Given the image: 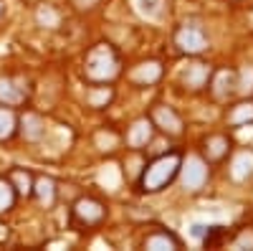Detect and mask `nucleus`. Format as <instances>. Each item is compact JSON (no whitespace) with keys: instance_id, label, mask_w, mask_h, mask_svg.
I'll list each match as a JSON object with an SVG mask.
<instances>
[{"instance_id":"obj_1","label":"nucleus","mask_w":253,"mask_h":251,"mask_svg":"<svg viewBox=\"0 0 253 251\" xmlns=\"http://www.w3.org/2000/svg\"><path fill=\"white\" fill-rule=\"evenodd\" d=\"M180 165H182V152L180 150H170V152H162L155 160H150L144 165V170L137 180V188L142 193H160L170 185L177 173H180Z\"/></svg>"},{"instance_id":"obj_2","label":"nucleus","mask_w":253,"mask_h":251,"mask_svg":"<svg viewBox=\"0 0 253 251\" xmlns=\"http://www.w3.org/2000/svg\"><path fill=\"white\" fill-rule=\"evenodd\" d=\"M122 74V58L112 44H96L84 58V79L89 84H112Z\"/></svg>"},{"instance_id":"obj_3","label":"nucleus","mask_w":253,"mask_h":251,"mask_svg":"<svg viewBox=\"0 0 253 251\" xmlns=\"http://www.w3.org/2000/svg\"><path fill=\"white\" fill-rule=\"evenodd\" d=\"M107 218V205L94 196H79L71 205V223L79 228H96Z\"/></svg>"},{"instance_id":"obj_4","label":"nucleus","mask_w":253,"mask_h":251,"mask_svg":"<svg viewBox=\"0 0 253 251\" xmlns=\"http://www.w3.org/2000/svg\"><path fill=\"white\" fill-rule=\"evenodd\" d=\"M175 46H177V51L180 53H187V56H200L205 49H208V36H205V31L200 28V26H190V23H185V26H180L177 31H175Z\"/></svg>"},{"instance_id":"obj_5","label":"nucleus","mask_w":253,"mask_h":251,"mask_svg":"<svg viewBox=\"0 0 253 251\" xmlns=\"http://www.w3.org/2000/svg\"><path fill=\"white\" fill-rule=\"evenodd\" d=\"M208 162L200 157V155H190L187 160H182V165H180V180H182V188L185 191H190V193H198L200 188L205 185V180H208Z\"/></svg>"},{"instance_id":"obj_6","label":"nucleus","mask_w":253,"mask_h":251,"mask_svg":"<svg viewBox=\"0 0 253 251\" xmlns=\"http://www.w3.org/2000/svg\"><path fill=\"white\" fill-rule=\"evenodd\" d=\"M150 119L155 124V130L167 135V137H180L185 132V122L182 117L170 107V104H155L152 112H150Z\"/></svg>"},{"instance_id":"obj_7","label":"nucleus","mask_w":253,"mask_h":251,"mask_svg":"<svg viewBox=\"0 0 253 251\" xmlns=\"http://www.w3.org/2000/svg\"><path fill=\"white\" fill-rule=\"evenodd\" d=\"M208 89L215 101H228L238 92V74L233 69H213V76L208 81Z\"/></svg>"},{"instance_id":"obj_8","label":"nucleus","mask_w":253,"mask_h":251,"mask_svg":"<svg viewBox=\"0 0 253 251\" xmlns=\"http://www.w3.org/2000/svg\"><path fill=\"white\" fill-rule=\"evenodd\" d=\"M28 81L18 79V76H0V104L5 107H20L28 101Z\"/></svg>"},{"instance_id":"obj_9","label":"nucleus","mask_w":253,"mask_h":251,"mask_svg":"<svg viewBox=\"0 0 253 251\" xmlns=\"http://www.w3.org/2000/svg\"><path fill=\"white\" fill-rule=\"evenodd\" d=\"M230 150H233V140H230L228 135H223V132H215V135H208L203 140V155L200 157L208 165H218L230 155Z\"/></svg>"},{"instance_id":"obj_10","label":"nucleus","mask_w":253,"mask_h":251,"mask_svg":"<svg viewBox=\"0 0 253 251\" xmlns=\"http://www.w3.org/2000/svg\"><path fill=\"white\" fill-rule=\"evenodd\" d=\"M210 76H213V66H210L208 61H193V64H187V69L180 74L182 87L187 92H203V89H208Z\"/></svg>"},{"instance_id":"obj_11","label":"nucleus","mask_w":253,"mask_h":251,"mask_svg":"<svg viewBox=\"0 0 253 251\" xmlns=\"http://www.w3.org/2000/svg\"><path fill=\"white\" fill-rule=\"evenodd\" d=\"M155 137V124L150 117H139L132 122V127L126 130L124 135V142H126V148L129 150H147V145L152 142Z\"/></svg>"},{"instance_id":"obj_12","label":"nucleus","mask_w":253,"mask_h":251,"mask_svg":"<svg viewBox=\"0 0 253 251\" xmlns=\"http://www.w3.org/2000/svg\"><path fill=\"white\" fill-rule=\"evenodd\" d=\"M126 79H129L132 84H137V87H155V84L162 79V64L155 61V58L139 61V64L126 74Z\"/></svg>"},{"instance_id":"obj_13","label":"nucleus","mask_w":253,"mask_h":251,"mask_svg":"<svg viewBox=\"0 0 253 251\" xmlns=\"http://www.w3.org/2000/svg\"><path fill=\"white\" fill-rule=\"evenodd\" d=\"M31 198H36L41 208L51 211V208L56 205V201H58V183H56L51 175H36L33 196H31Z\"/></svg>"},{"instance_id":"obj_14","label":"nucleus","mask_w":253,"mask_h":251,"mask_svg":"<svg viewBox=\"0 0 253 251\" xmlns=\"http://www.w3.org/2000/svg\"><path fill=\"white\" fill-rule=\"evenodd\" d=\"M46 119L41 117L38 112H26L23 117H18V132L23 135L28 142H38V140H43L46 137Z\"/></svg>"},{"instance_id":"obj_15","label":"nucleus","mask_w":253,"mask_h":251,"mask_svg":"<svg viewBox=\"0 0 253 251\" xmlns=\"http://www.w3.org/2000/svg\"><path fill=\"white\" fill-rule=\"evenodd\" d=\"M180 239L167 231V228H155V231H150L144 239H142V249H150V251H175L180 249Z\"/></svg>"},{"instance_id":"obj_16","label":"nucleus","mask_w":253,"mask_h":251,"mask_svg":"<svg viewBox=\"0 0 253 251\" xmlns=\"http://www.w3.org/2000/svg\"><path fill=\"white\" fill-rule=\"evenodd\" d=\"M84 97H86V104L91 109H107L114 101V87L112 84H89Z\"/></svg>"},{"instance_id":"obj_17","label":"nucleus","mask_w":253,"mask_h":251,"mask_svg":"<svg viewBox=\"0 0 253 251\" xmlns=\"http://www.w3.org/2000/svg\"><path fill=\"white\" fill-rule=\"evenodd\" d=\"M13 185V191L18 193V198H31L33 196V183H36V175L26 167H13V170L5 175Z\"/></svg>"},{"instance_id":"obj_18","label":"nucleus","mask_w":253,"mask_h":251,"mask_svg":"<svg viewBox=\"0 0 253 251\" xmlns=\"http://www.w3.org/2000/svg\"><path fill=\"white\" fill-rule=\"evenodd\" d=\"M228 127H246L248 122H253V99H243L238 104L230 107V112L225 114Z\"/></svg>"},{"instance_id":"obj_19","label":"nucleus","mask_w":253,"mask_h":251,"mask_svg":"<svg viewBox=\"0 0 253 251\" xmlns=\"http://www.w3.org/2000/svg\"><path fill=\"white\" fill-rule=\"evenodd\" d=\"M251 175H253V152H251V150H241V152L233 157V162H230V178L238 180V183H243V180H248Z\"/></svg>"},{"instance_id":"obj_20","label":"nucleus","mask_w":253,"mask_h":251,"mask_svg":"<svg viewBox=\"0 0 253 251\" xmlns=\"http://www.w3.org/2000/svg\"><path fill=\"white\" fill-rule=\"evenodd\" d=\"M15 132H18V114H15V109L0 104V142L10 140Z\"/></svg>"},{"instance_id":"obj_21","label":"nucleus","mask_w":253,"mask_h":251,"mask_svg":"<svg viewBox=\"0 0 253 251\" xmlns=\"http://www.w3.org/2000/svg\"><path fill=\"white\" fill-rule=\"evenodd\" d=\"M144 165H147V160H144L142 150H132L129 155H126V160H124V175L129 178L132 183H137L142 170H144Z\"/></svg>"},{"instance_id":"obj_22","label":"nucleus","mask_w":253,"mask_h":251,"mask_svg":"<svg viewBox=\"0 0 253 251\" xmlns=\"http://www.w3.org/2000/svg\"><path fill=\"white\" fill-rule=\"evenodd\" d=\"M15 201H18V193L13 191L10 180H8V178H0V218L13 211Z\"/></svg>"},{"instance_id":"obj_23","label":"nucleus","mask_w":253,"mask_h":251,"mask_svg":"<svg viewBox=\"0 0 253 251\" xmlns=\"http://www.w3.org/2000/svg\"><path fill=\"white\" fill-rule=\"evenodd\" d=\"M36 18H38V23L43 28H58V23H61V13L53 5H41Z\"/></svg>"},{"instance_id":"obj_24","label":"nucleus","mask_w":253,"mask_h":251,"mask_svg":"<svg viewBox=\"0 0 253 251\" xmlns=\"http://www.w3.org/2000/svg\"><path fill=\"white\" fill-rule=\"evenodd\" d=\"M233 249H253V228H243L233 239Z\"/></svg>"},{"instance_id":"obj_25","label":"nucleus","mask_w":253,"mask_h":251,"mask_svg":"<svg viewBox=\"0 0 253 251\" xmlns=\"http://www.w3.org/2000/svg\"><path fill=\"white\" fill-rule=\"evenodd\" d=\"M139 10H142L144 15L155 18V15L162 13V0H139Z\"/></svg>"},{"instance_id":"obj_26","label":"nucleus","mask_w":253,"mask_h":251,"mask_svg":"<svg viewBox=\"0 0 253 251\" xmlns=\"http://www.w3.org/2000/svg\"><path fill=\"white\" fill-rule=\"evenodd\" d=\"M74 5H76V10H91L99 5V0H74Z\"/></svg>"},{"instance_id":"obj_27","label":"nucleus","mask_w":253,"mask_h":251,"mask_svg":"<svg viewBox=\"0 0 253 251\" xmlns=\"http://www.w3.org/2000/svg\"><path fill=\"white\" fill-rule=\"evenodd\" d=\"M8 236H10V231H8V226H5L3 221H0V244H3V241H8Z\"/></svg>"},{"instance_id":"obj_28","label":"nucleus","mask_w":253,"mask_h":251,"mask_svg":"<svg viewBox=\"0 0 253 251\" xmlns=\"http://www.w3.org/2000/svg\"><path fill=\"white\" fill-rule=\"evenodd\" d=\"M205 231H208L205 226H193V234H195V236H205Z\"/></svg>"},{"instance_id":"obj_29","label":"nucleus","mask_w":253,"mask_h":251,"mask_svg":"<svg viewBox=\"0 0 253 251\" xmlns=\"http://www.w3.org/2000/svg\"><path fill=\"white\" fill-rule=\"evenodd\" d=\"M0 15H3V0H0Z\"/></svg>"}]
</instances>
